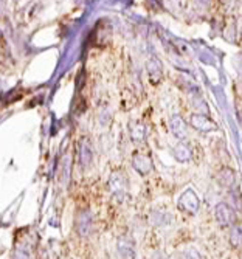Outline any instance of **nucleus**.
Returning <instances> with one entry per match:
<instances>
[{
    "label": "nucleus",
    "instance_id": "obj_2",
    "mask_svg": "<svg viewBox=\"0 0 242 259\" xmlns=\"http://www.w3.org/2000/svg\"><path fill=\"white\" fill-rule=\"evenodd\" d=\"M179 206L183 209V211H188V213H194V211L199 208V200L196 197V194L192 191H186L180 200H179Z\"/></svg>",
    "mask_w": 242,
    "mask_h": 259
},
{
    "label": "nucleus",
    "instance_id": "obj_8",
    "mask_svg": "<svg viewBox=\"0 0 242 259\" xmlns=\"http://www.w3.org/2000/svg\"><path fill=\"white\" fill-rule=\"evenodd\" d=\"M81 157H83V163H84V164H87V163L92 160V152H90V149L86 146V141H84L83 149H81Z\"/></svg>",
    "mask_w": 242,
    "mask_h": 259
},
{
    "label": "nucleus",
    "instance_id": "obj_9",
    "mask_svg": "<svg viewBox=\"0 0 242 259\" xmlns=\"http://www.w3.org/2000/svg\"><path fill=\"white\" fill-rule=\"evenodd\" d=\"M240 228L239 227H234L233 228V234H231V244L234 245V247H237L239 244H240Z\"/></svg>",
    "mask_w": 242,
    "mask_h": 259
},
{
    "label": "nucleus",
    "instance_id": "obj_5",
    "mask_svg": "<svg viewBox=\"0 0 242 259\" xmlns=\"http://www.w3.org/2000/svg\"><path fill=\"white\" fill-rule=\"evenodd\" d=\"M171 131L176 134L177 138H180V140L186 138V124L183 123L180 116H174L171 120Z\"/></svg>",
    "mask_w": 242,
    "mask_h": 259
},
{
    "label": "nucleus",
    "instance_id": "obj_6",
    "mask_svg": "<svg viewBox=\"0 0 242 259\" xmlns=\"http://www.w3.org/2000/svg\"><path fill=\"white\" fill-rule=\"evenodd\" d=\"M219 180L222 186H231L234 183V172L231 169H222L219 174Z\"/></svg>",
    "mask_w": 242,
    "mask_h": 259
},
{
    "label": "nucleus",
    "instance_id": "obj_7",
    "mask_svg": "<svg viewBox=\"0 0 242 259\" xmlns=\"http://www.w3.org/2000/svg\"><path fill=\"white\" fill-rule=\"evenodd\" d=\"M176 154H177V158H179V160H182V161H186V160L191 157V152H189V151H188V148H186V146H183V145H180V146L177 148Z\"/></svg>",
    "mask_w": 242,
    "mask_h": 259
},
{
    "label": "nucleus",
    "instance_id": "obj_4",
    "mask_svg": "<svg viewBox=\"0 0 242 259\" xmlns=\"http://www.w3.org/2000/svg\"><path fill=\"white\" fill-rule=\"evenodd\" d=\"M134 166L137 171H140L141 174L144 172H149L151 168H152V164H151V160L148 157H144V155H135L134 157Z\"/></svg>",
    "mask_w": 242,
    "mask_h": 259
},
{
    "label": "nucleus",
    "instance_id": "obj_1",
    "mask_svg": "<svg viewBox=\"0 0 242 259\" xmlns=\"http://www.w3.org/2000/svg\"><path fill=\"white\" fill-rule=\"evenodd\" d=\"M216 219L222 227H228L234 224L236 216H234V211L227 203H219L216 206Z\"/></svg>",
    "mask_w": 242,
    "mask_h": 259
},
{
    "label": "nucleus",
    "instance_id": "obj_3",
    "mask_svg": "<svg viewBox=\"0 0 242 259\" xmlns=\"http://www.w3.org/2000/svg\"><path fill=\"white\" fill-rule=\"evenodd\" d=\"M191 126L196 127L199 131H204V132H208V131H213L216 126L213 124L211 120H208L207 116L204 115H192L191 116Z\"/></svg>",
    "mask_w": 242,
    "mask_h": 259
}]
</instances>
